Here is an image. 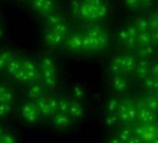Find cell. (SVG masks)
Segmentation results:
<instances>
[{"label": "cell", "instance_id": "obj_11", "mask_svg": "<svg viewBox=\"0 0 158 143\" xmlns=\"http://www.w3.org/2000/svg\"><path fill=\"white\" fill-rule=\"evenodd\" d=\"M12 111V104L0 103V117L7 116Z\"/></svg>", "mask_w": 158, "mask_h": 143}, {"label": "cell", "instance_id": "obj_10", "mask_svg": "<svg viewBox=\"0 0 158 143\" xmlns=\"http://www.w3.org/2000/svg\"><path fill=\"white\" fill-rule=\"evenodd\" d=\"M68 123H69V118H67V116L62 114L56 115L55 117L53 118V124L57 128H65L67 127Z\"/></svg>", "mask_w": 158, "mask_h": 143}, {"label": "cell", "instance_id": "obj_15", "mask_svg": "<svg viewBox=\"0 0 158 143\" xmlns=\"http://www.w3.org/2000/svg\"><path fill=\"white\" fill-rule=\"evenodd\" d=\"M0 143H15V139L10 133L4 132L0 137Z\"/></svg>", "mask_w": 158, "mask_h": 143}, {"label": "cell", "instance_id": "obj_2", "mask_svg": "<svg viewBox=\"0 0 158 143\" xmlns=\"http://www.w3.org/2000/svg\"><path fill=\"white\" fill-rule=\"evenodd\" d=\"M21 67L26 71L30 83L35 82L38 80L40 73H39V70H38L36 64L31 59L22 58L21 59Z\"/></svg>", "mask_w": 158, "mask_h": 143}, {"label": "cell", "instance_id": "obj_14", "mask_svg": "<svg viewBox=\"0 0 158 143\" xmlns=\"http://www.w3.org/2000/svg\"><path fill=\"white\" fill-rule=\"evenodd\" d=\"M81 43V39H80L78 36H73V37L69 38V41H68V44H69L71 48L80 47Z\"/></svg>", "mask_w": 158, "mask_h": 143}, {"label": "cell", "instance_id": "obj_6", "mask_svg": "<svg viewBox=\"0 0 158 143\" xmlns=\"http://www.w3.org/2000/svg\"><path fill=\"white\" fill-rule=\"evenodd\" d=\"M21 68V59L19 58H17V57H14L6 66V71L8 73V75L10 77H14L18 72L19 70Z\"/></svg>", "mask_w": 158, "mask_h": 143}, {"label": "cell", "instance_id": "obj_12", "mask_svg": "<svg viewBox=\"0 0 158 143\" xmlns=\"http://www.w3.org/2000/svg\"><path fill=\"white\" fill-rule=\"evenodd\" d=\"M13 79L19 81V82H21V83H27V82H29V79H28L27 73H26V71L22 68V67H21V68L19 70V72L13 77Z\"/></svg>", "mask_w": 158, "mask_h": 143}, {"label": "cell", "instance_id": "obj_7", "mask_svg": "<svg viewBox=\"0 0 158 143\" xmlns=\"http://www.w3.org/2000/svg\"><path fill=\"white\" fill-rule=\"evenodd\" d=\"M14 58V55L9 51H4L0 53V71L6 68L7 64Z\"/></svg>", "mask_w": 158, "mask_h": 143}, {"label": "cell", "instance_id": "obj_1", "mask_svg": "<svg viewBox=\"0 0 158 143\" xmlns=\"http://www.w3.org/2000/svg\"><path fill=\"white\" fill-rule=\"evenodd\" d=\"M20 116L26 123L33 125L39 121L42 115L38 110L35 102L31 101V102H26L22 104L20 108Z\"/></svg>", "mask_w": 158, "mask_h": 143}, {"label": "cell", "instance_id": "obj_17", "mask_svg": "<svg viewBox=\"0 0 158 143\" xmlns=\"http://www.w3.org/2000/svg\"><path fill=\"white\" fill-rule=\"evenodd\" d=\"M3 133H4V130H3V129H2V128L0 127V137H1L2 135H3Z\"/></svg>", "mask_w": 158, "mask_h": 143}, {"label": "cell", "instance_id": "obj_16", "mask_svg": "<svg viewBox=\"0 0 158 143\" xmlns=\"http://www.w3.org/2000/svg\"><path fill=\"white\" fill-rule=\"evenodd\" d=\"M7 87L4 84H0V103L2 102V99H3V96L4 94L6 93V92L7 91Z\"/></svg>", "mask_w": 158, "mask_h": 143}, {"label": "cell", "instance_id": "obj_9", "mask_svg": "<svg viewBox=\"0 0 158 143\" xmlns=\"http://www.w3.org/2000/svg\"><path fill=\"white\" fill-rule=\"evenodd\" d=\"M46 22L48 23V25L50 26V28L63 22L62 20V18L59 14H56V13H51L49 15L46 16Z\"/></svg>", "mask_w": 158, "mask_h": 143}, {"label": "cell", "instance_id": "obj_8", "mask_svg": "<svg viewBox=\"0 0 158 143\" xmlns=\"http://www.w3.org/2000/svg\"><path fill=\"white\" fill-rule=\"evenodd\" d=\"M40 67L42 69V72H46V71H55V66L52 58L48 56H44L41 59L40 62Z\"/></svg>", "mask_w": 158, "mask_h": 143}, {"label": "cell", "instance_id": "obj_3", "mask_svg": "<svg viewBox=\"0 0 158 143\" xmlns=\"http://www.w3.org/2000/svg\"><path fill=\"white\" fill-rule=\"evenodd\" d=\"M44 94H45V86L44 85V83L35 81L30 84L28 88V95L32 101L44 97Z\"/></svg>", "mask_w": 158, "mask_h": 143}, {"label": "cell", "instance_id": "obj_4", "mask_svg": "<svg viewBox=\"0 0 158 143\" xmlns=\"http://www.w3.org/2000/svg\"><path fill=\"white\" fill-rule=\"evenodd\" d=\"M64 36L56 32L53 29L49 28L44 33V42L50 46H56L63 42Z\"/></svg>", "mask_w": 158, "mask_h": 143}, {"label": "cell", "instance_id": "obj_13", "mask_svg": "<svg viewBox=\"0 0 158 143\" xmlns=\"http://www.w3.org/2000/svg\"><path fill=\"white\" fill-rule=\"evenodd\" d=\"M44 2H45V0H31V1L32 7L34 8V10L37 11L38 14H41V12L44 8Z\"/></svg>", "mask_w": 158, "mask_h": 143}, {"label": "cell", "instance_id": "obj_5", "mask_svg": "<svg viewBox=\"0 0 158 143\" xmlns=\"http://www.w3.org/2000/svg\"><path fill=\"white\" fill-rule=\"evenodd\" d=\"M34 102H35V104L38 107V110L40 111L42 116H48L53 115L51 108H50V104H49V99L47 97H45V96L41 97L39 99L35 100Z\"/></svg>", "mask_w": 158, "mask_h": 143}, {"label": "cell", "instance_id": "obj_18", "mask_svg": "<svg viewBox=\"0 0 158 143\" xmlns=\"http://www.w3.org/2000/svg\"><path fill=\"white\" fill-rule=\"evenodd\" d=\"M2 35V31H1V29H0V36Z\"/></svg>", "mask_w": 158, "mask_h": 143}]
</instances>
